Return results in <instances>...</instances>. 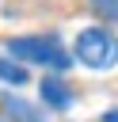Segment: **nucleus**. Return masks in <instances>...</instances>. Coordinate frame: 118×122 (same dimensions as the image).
Returning <instances> with one entry per match:
<instances>
[{"mask_svg":"<svg viewBox=\"0 0 118 122\" xmlns=\"http://www.w3.org/2000/svg\"><path fill=\"white\" fill-rule=\"evenodd\" d=\"M38 92H42V99H46L53 111H65V107H72V92H69L61 80H53V76H49V80H42V88H38Z\"/></svg>","mask_w":118,"mask_h":122,"instance_id":"nucleus-4","label":"nucleus"},{"mask_svg":"<svg viewBox=\"0 0 118 122\" xmlns=\"http://www.w3.org/2000/svg\"><path fill=\"white\" fill-rule=\"evenodd\" d=\"M76 61L95 69V72H107L118 65V38L107 30V27H84L76 34Z\"/></svg>","mask_w":118,"mask_h":122,"instance_id":"nucleus-2","label":"nucleus"},{"mask_svg":"<svg viewBox=\"0 0 118 122\" xmlns=\"http://www.w3.org/2000/svg\"><path fill=\"white\" fill-rule=\"evenodd\" d=\"M0 107L11 114V122H42V111L34 107V103H27V99H19V95H0Z\"/></svg>","mask_w":118,"mask_h":122,"instance_id":"nucleus-3","label":"nucleus"},{"mask_svg":"<svg viewBox=\"0 0 118 122\" xmlns=\"http://www.w3.org/2000/svg\"><path fill=\"white\" fill-rule=\"evenodd\" d=\"M103 122H118V111H107V114H103Z\"/></svg>","mask_w":118,"mask_h":122,"instance_id":"nucleus-7","label":"nucleus"},{"mask_svg":"<svg viewBox=\"0 0 118 122\" xmlns=\"http://www.w3.org/2000/svg\"><path fill=\"white\" fill-rule=\"evenodd\" d=\"M91 8H99L107 19H118V0H91Z\"/></svg>","mask_w":118,"mask_h":122,"instance_id":"nucleus-6","label":"nucleus"},{"mask_svg":"<svg viewBox=\"0 0 118 122\" xmlns=\"http://www.w3.org/2000/svg\"><path fill=\"white\" fill-rule=\"evenodd\" d=\"M0 80L19 88V84H27V69H23V65H15V61H4V57H0Z\"/></svg>","mask_w":118,"mask_h":122,"instance_id":"nucleus-5","label":"nucleus"},{"mask_svg":"<svg viewBox=\"0 0 118 122\" xmlns=\"http://www.w3.org/2000/svg\"><path fill=\"white\" fill-rule=\"evenodd\" d=\"M8 53L15 61H30V65H42V69H69L72 57L65 53L61 38L57 34H38V38H11L8 42Z\"/></svg>","mask_w":118,"mask_h":122,"instance_id":"nucleus-1","label":"nucleus"}]
</instances>
